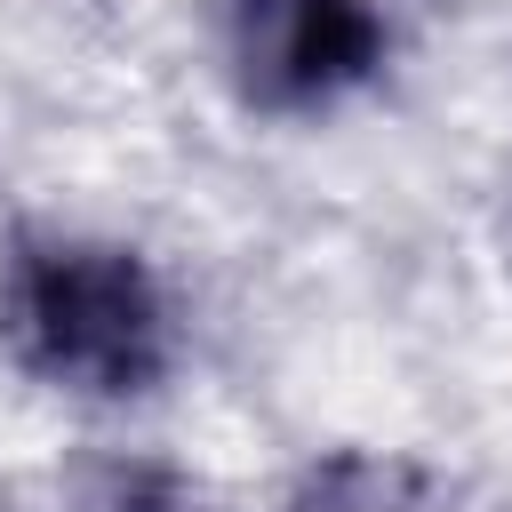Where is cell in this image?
I'll use <instances>...</instances> for the list:
<instances>
[{"instance_id": "obj_4", "label": "cell", "mask_w": 512, "mask_h": 512, "mask_svg": "<svg viewBox=\"0 0 512 512\" xmlns=\"http://www.w3.org/2000/svg\"><path fill=\"white\" fill-rule=\"evenodd\" d=\"M280 512H448V488L400 448H320L288 472Z\"/></svg>"}, {"instance_id": "obj_3", "label": "cell", "mask_w": 512, "mask_h": 512, "mask_svg": "<svg viewBox=\"0 0 512 512\" xmlns=\"http://www.w3.org/2000/svg\"><path fill=\"white\" fill-rule=\"evenodd\" d=\"M32 512H216L208 488L152 448H80L40 480Z\"/></svg>"}, {"instance_id": "obj_1", "label": "cell", "mask_w": 512, "mask_h": 512, "mask_svg": "<svg viewBox=\"0 0 512 512\" xmlns=\"http://www.w3.org/2000/svg\"><path fill=\"white\" fill-rule=\"evenodd\" d=\"M192 312L168 264L80 216L0 232V368L64 408H144L184 376Z\"/></svg>"}, {"instance_id": "obj_2", "label": "cell", "mask_w": 512, "mask_h": 512, "mask_svg": "<svg viewBox=\"0 0 512 512\" xmlns=\"http://www.w3.org/2000/svg\"><path fill=\"white\" fill-rule=\"evenodd\" d=\"M208 56L232 112L320 128L384 88L400 64V16L384 0H208Z\"/></svg>"}]
</instances>
